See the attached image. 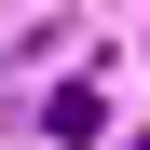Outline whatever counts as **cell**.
I'll list each match as a JSON object with an SVG mask.
<instances>
[{
	"mask_svg": "<svg viewBox=\"0 0 150 150\" xmlns=\"http://www.w3.org/2000/svg\"><path fill=\"white\" fill-rule=\"evenodd\" d=\"M41 123H55V137H109V96H96V82H55Z\"/></svg>",
	"mask_w": 150,
	"mask_h": 150,
	"instance_id": "cell-1",
	"label": "cell"
}]
</instances>
